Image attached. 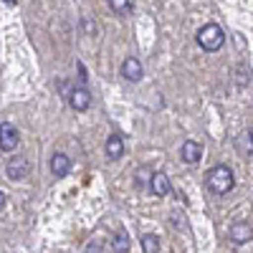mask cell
Returning a JSON list of instances; mask_svg holds the SVG:
<instances>
[{
	"instance_id": "cell-7",
	"label": "cell",
	"mask_w": 253,
	"mask_h": 253,
	"mask_svg": "<svg viewBox=\"0 0 253 253\" xmlns=\"http://www.w3.org/2000/svg\"><path fill=\"white\" fill-rule=\"evenodd\" d=\"M180 157H182L185 165H198L200 157H203V147L198 142H193V139H187L182 144V150H180Z\"/></svg>"
},
{
	"instance_id": "cell-13",
	"label": "cell",
	"mask_w": 253,
	"mask_h": 253,
	"mask_svg": "<svg viewBox=\"0 0 253 253\" xmlns=\"http://www.w3.org/2000/svg\"><path fill=\"white\" fill-rule=\"evenodd\" d=\"M142 248H144V253H157L160 251V238L155 233L142 236Z\"/></svg>"
},
{
	"instance_id": "cell-15",
	"label": "cell",
	"mask_w": 253,
	"mask_h": 253,
	"mask_svg": "<svg viewBox=\"0 0 253 253\" xmlns=\"http://www.w3.org/2000/svg\"><path fill=\"white\" fill-rule=\"evenodd\" d=\"M84 253H104V243L99 238H91L86 243V248H84Z\"/></svg>"
},
{
	"instance_id": "cell-14",
	"label": "cell",
	"mask_w": 253,
	"mask_h": 253,
	"mask_svg": "<svg viewBox=\"0 0 253 253\" xmlns=\"http://www.w3.org/2000/svg\"><path fill=\"white\" fill-rule=\"evenodd\" d=\"M114 251L117 253H126L129 251V238H126V233H119V236H114Z\"/></svg>"
},
{
	"instance_id": "cell-8",
	"label": "cell",
	"mask_w": 253,
	"mask_h": 253,
	"mask_svg": "<svg viewBox=\"0 0 253 253\" xmlns=\"http://www.w3.org/2000/svg\"><path fill=\"white\" fill-rule=\"evenodd\" d=\"M122 76H124L126 81H139V79H142V63H139V58H134V56L124 58V63H122Z\"/></svg>"
},
{
	"instance_id": "cell-19",
	"label": "cell",
	"mask_w": 253,
	"mask_h": 253,
	"mask_svg": "<svg viewBox=\"0 0 253 253\" xmlns=\"http://www.w3.org/2000/svg\"><path fill=\"white\" fill-rule=\"evenodd\" d=\"M5 3H15V0H5Z\"/></svg>"
},
{
	"instance_id": "cell-16",
	"label": "cell",
	"mask_w": 253,
	"mask_h": 253,
	"mask_svg": "<svg viewBox=\"0 0 253 253\" xmlns=\"http://www.w3.org/2000/svg\"><path fill=\"white\" fill-rule=\"evenodd\" d=\"M81 26H84V31H86V36H96V26H94V20H91V18H84V20H81Z\"/></svg>"
},
{
	"instance_id": "cell-1",
	"label": "cell",
	"mask_w": 253,
	"mask_h": 253,
	"mask_svg": "<svg viewBox=\"0 0 253 253\" xmlns=\"http://www.w3.org/2000/svg\"><path fill=\"white\" fill-rule=\"evenodd\" d=\"M205 185L213 195H228L230 190L236 187V177H233V170L228 165H218L213 167L208 175H205Z\"/></svg>"
},
{
	"instance_id": "cell-5",
	"label": "cell",
	"mask_w": 253,
	"mask_h": 253,
	"mask_svg": "<svg viewBox=\"0 0 253 253\" xmlns=\"http://www.w3.org/2000/svg\"><path fill=\"white\" fill-rule=\"evenodd\" d=\"M69 104H71V109H76V112H86V109L91 107V94H89V89H86V86H74V89L69 91Z\"/></svg>"
},
{
	"instance_id": "cell-6",
	"label": "cell",
	"mask_w": 253,
	"mask_h": 253,
	"mask_svg": "<svg viewBox=\"0 0 253 253\" xmlns=\"http://www.w3.org/2000/svg\"><path fill=\"white\" fill-rule=\"evenodd\" d=\"M150 190L157 195V198H165V195H170V177H167L165 172H152L150 175Z\"/></svg>"
},
{
	"instance_id": "cell-11",
	"label": "cell",
	"mask_w": 253,
	"mask_h": 253,
	"mask_svg": "<svg viewBox=\"0 0 253 253\" xmlns=\"http://www.w3.org/2000/svg\"><path fill=\"white\" fill-rule=\"evenodd\" d=\"M253 238V228L248 223H236L230 228V241L233 243H248Z\"/></svg>"
},
{
	"instance_id": "cell-3",
	"label": "cell",
	"mask_w": 253,
	"mask_h": 253,
	"mask_svg": "<svg viewBox=\"0 0 253 253\" xmlns=\"http://www.w3.org/2000/svg\"><path fill=\"white\" fill-rule=\"evenodd\" d=\"M20 142V134L18 129L10 124V122H0V150L3 152H13Z\"/></svg>"
},
{
	"instance_id": "cell-2",
	"label": "cell",
	"mask_w": 253,
	"mask_h": 253,
	"mask_svg": "<svg viewBox=\"0 0 253 253\" xmlns=\"http://www.w3.org/2000/svg\"><path fill=\"white\" fill-rule=\"evenodd\" d=\"M198 43L203 51L213 53V51H220L223 43H225V33L218 23H205L200 31H198Z\"/></svg>"
},
{
	"instance_id": "cell-17",
	"label": "cell",
	"mask_w": 253,
	"mask_h": 253,
	"mask_svg": "<svg viewBox=\"0 0 253 253\" xmlns=\"http://www.w3.org/2000/svg\"><path fill=\"white\" fill-rule=\"evenodd\" d=\"M3 208H5V193L0 190V210H3Z\"/></svg>"
},
{
	"instance_id": "cell-12",
	"label": "cell",
	"mask_w": 253,
	"mask_h": 253,
	"mask_svg": "<svg viewBox=\"0 0 253 253\" xmlns=\"http://www.w3.org/2000/svg\"><path fill=\"white\" fill-rule=\"evenodd\" d=\"M109 8L117 15H129L132 13V0H109Z\"/></svg>"
},
{
	"instance_id": "cell-9",
	"label": "cell",
	"mask_w": 253,
	"mask_h": 253,
	"mask_svg": "<svg viewBox=\"0 0 253 253\" xmlns=\"http://www.w3.org/2000/svg\"><path fill=\"white\" fill-rule=\"evenodd\" d=\"M69 170H71V160L63 152H56L51 157V172H53V177H66Z\"/></svg>"
},
{
	"instance_id": "cell-10",
	"label": "cell",
	"mask_w": 253,
	"mask_h": 253,
	"mask_svg": "<svg viewBox=\"0 0 253 253\" xmlns=\"http://www.w3.org/2000/svg\"><path fill=\"white\" fill-rule=\"evenodd\" d=\"M104 150H107V157H109V160H119V157L124 155V137L109 134V137H107V144H104Z\"/></svg>"
},
{
	"instance_id": "cell-4",
	"label": "cell",
	"mask_w": 253,
	"mask_h": 253,
	"mask_svg": "<svg viewBox=\"0 0 253 253\" xmlns=\"http://www.w3.org/2000/svg\"><path fill=\"white\" fill-rule=\"evenodd\" d=\"M5 172H8V177H10L13 182H15V180H26L28 172H31V162H28L23 155L10 157V162H8V167H5Z\"/></svg>"
},
{
	"instance_id": "cell-18",
	"label": "cell",
	"mask_w": 253,
	"mask_h": 253,
	"mask_svg": "<svg viewBox=\"0 0 253 253\" xmlns=\"http://www.w3.org/2000/svg\"><path fill=\"white\" fill-rule=\"evenodd\" d=\"M251 144H253V129H251Z\"/></svg>"
}]
</instances>
